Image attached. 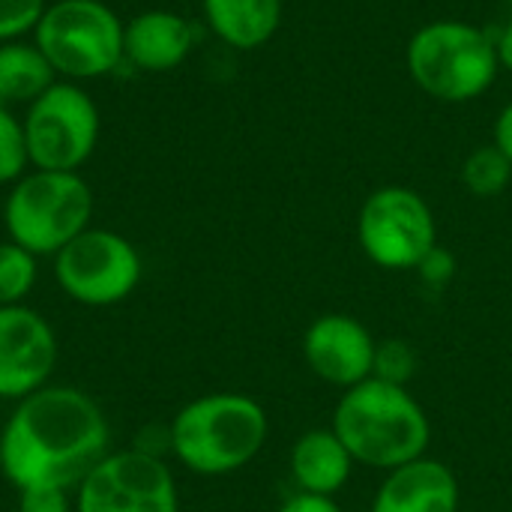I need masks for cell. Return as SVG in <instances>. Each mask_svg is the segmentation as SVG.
I'll use <instances>...</instances> for the list:
<instances>
[{"instance_id":"obj_26","label":"cell","mask_w":512,"mask_h":512,"mask_svg":"<svg viewBox=\"0 0 512 512\" xmlns=\"http://www.w3.org/2000/svg\"><path fill=\"white\" fill-rule=\"evenodd\" d=\"M495 144L507 153V159L512 162V102L504 105V111L495 120Z\"/></svg>"},{"instance_id":"obj_17","label":"cell","mask_w":512,"mask_h":512,"mask_svg":"<svg viewBox=\"0 0 512 512\" xmlns=\"http://www.w3.org/2000/svg\"><path fill=\"white\" fill-rule=\"evenodd\" d=\"M57 81L45 54L33 39H15L0 45V105H30Z\"/></svg>"},{"instance_id":"obj_22","label":"cell","mask_w":512,"mask_h":512,"mask_svg":"<svg viewBox=\"0 0 512 512\" xmlns=\"http://www.w3.org/2000/svg\"><path fill=\"white\" fill-rule=\"evenodd\" d=\"M48 0H0V45L33 33Z\"/></svg>"},{"instance_id":"obj_25","label":"cell","mask_w":512,"mask_h":512,"mask_svg":"<svg viewBox=\"0 0 512 512\" xmlns=\"http://www.w3.org/2000/svg\"><path fill=\"white\" fill-rule=\"evenodd\" d=\"M276 512H342L336 498H324V495H309V492H297L291 495Z\"/></svg>"},{"instance_id":"obj_4","label":"cell","mask_w":512,"mask_h":512,"mask_svg":"<svg viewBox=\"0 0 512 512\" xmlns=\"http://www.w3.org/2000/svg\"><path fill=\"white\" fill-rule=\"evenodd\" d=\"M96 198L81 171L30 168L3 201L6 237L36 258H54L93 225Z\"/></svg>"},{"instance_id":"obj_7","label":"cell","mask_w":512,"mask_h":512,"mask_svg":"<svg viewBox=\"0 0 512 512\" xmlns=\"http://www.w3.org/2000/svg\"><path fill=\"white\" fill-rule=\"evenodd\" d=\"M30 168L81 171L99 144V105L75 81H54L21 117Z\"/></svg>"},{"instance_id":"obj_10","label":"cell","mask_w":512,"mask_h":512,"mask_svg":"<svg viewBox=\"0 0 512 512\" xmlns=\"http://www.w3.org/2000/svg\"><path fill=\"white\" fill-rule=\"evenodd\" d=\"M72 495L75 512H180L171 468L141 447L108 453Z\"/></svg>"},{"instance_id":"obj_27","label":"cell","mask_w":512,"mask_h":512,"mask_svg":"<svg viewBox=\"0 0 512 512\" xmlns=\"http://www.w3.org/2000/svg\"><path fill=\"white\" fill-rule=\"evenodd\" d=\"M495 48H498V60H501V66H507L512 72V21L504 27V33H501V39L495 42Z\"/></svg>"},{"instance_id":"obj_3","label":"cell","mask_w":512,"mask_h":512,"mask_svg":"<svg viewBox=\"0 0 512 512\" xmlns=\"http://www.w3.org/2000/svg\"><path fill=\"white\" fill-rule=\"evenodd\" d=\"M270 420L246 393H204L186 402L168 426L171 456L201 477L246 468L267 444Z\"/></svg>"},{"instance_id":"obj_6","label":"cell","mask_w":512,"mask_h":512,"mask_svg":"<svg viewBox=\"0 0 512 512\" xmlns=\"http://www.w3.org/2000/svg\"><path fill=\"white\" fill-rule=\"evenodd\" d=\"M60 81H93L123 63V18L102 0H48L30 33Z\"/></svg>"},{"instance_id":"obj_23","label":"cell","mask_w":512,"mask_h":512,"mask_svg":"<svg viewBox=\"0 0 512 512\" xmlns=\"http://www.w3.org/2000/svg\"><path fill=\"white\" fill-rule=\"evenodd\" d=\"M18 512H75V495L60 486L18 489Z\"/></svg>"},{"instance_id":"obj_14","label":"cell","mask_w":512,"mask_h":512,"mask_svg":"<svg viewBox=\"0 0 512 512\" xmlns=\"http://www.w3.org/2000/svg\"><path fill=\"white\" fill-rule=\"evenodd\" d=\"M195 48V27L171 9H144L123 21V63L141 72H171Z\"/></svg>"},{"instance_id":"obj_24","label":"cell","mask_w":512,"mask_h":512,"mask_svg":"<svg viewBox=\"0 0 512 512\" xmlns=\"http://www.w3.org/2000/svg\"><path fill=\"white\" fill-rule=\"evenodd\" d=\"M417 273H420V279H423L426 288L444 291V288L453 282V276H456V255H453L450 249H444V246H435V249L417 264Z\"/></svg>"},{"instance_id":"obj_20","label":"cell","mask_w":512,"mask_h":512,"mask_svg":"<svg viewBox=\"0 0 512 512\" xmlns=\"http://www.w3.org/2000/svg\"><path fill=\"white\" fill-rule=\"evenodd\" d=\"M27 171H30V156H27L21 117L12 108L0 105V186H12Z\"/></svg>"},{"instance_id":"obj_12","label":"cell","mask_w":512,"mask_h":512,"mask_svg":"<svg viewBox=\"0 0 512 512\" xmlns=\"http://www.w3.org/2000/svg\"><path fill=\"white\" fill-rule=\"evenodd\" d=\"M375 336L363 321L345 312L318 315L303 333V360L315 378L330 387L351 390L372 378Z\"/></svg>"},{"instance_id":"obj_8","label":"cell","mask_w":512,"mask_h":512,"mask_svg":"<svg viewBox=\"0 0 512 512\" xmlns=\"http://www.w3.org/2000/svg\"><path fill=\"white\" fill-rule=\"evenodd\" d=\"M57 288L78 306L108 309L135 294L144 276V261L135 243L111 228L90 225L54 258Z\"/></svg>"},{"instance_id":"obj_11","label":"cell","mask_w":512,"mask_h":512,"mask_svg":"<svg viewBox=\"0 0 512 512\" xmlns=\"http://www.w3.org/2000/svg\"><path fill=\"white\" fill-rule=\"evenodd\" d=\"M57 366V333L30 306L0 309V399L21 402L42 390Z\"/></svg>"},{"instance_id":"obj_2","label":"cell","mask_w":512,"mask_h":512,"mask_svg":"<svg viewBox=\"0 0 512 512\" xmlns=\"http://www.w3.org/2000/svg\"><path fill=\"white\" fill-rule=\"evenodd\" d=\"M330 429L339 435L357 465L393 471L429 450L432 426L408 387L378 378L342 390Z\"/></svg>"},{"instance_id":"obj_1","label":"cell","mask_w":512,"mask_h":512,"mask_svg":"<svg viewBox=\"0 0 512 512\" xmlns=\"http://www.w3.org/2000/svg\"><path fill=\"white\" fill-rule=\"evenodd\" d=\"M111 429L102 408L78 387H54L15 402L0 429V471L15 489L75 486L111 450Z\"/></svg>"},{"instance_id":"obj_16","label":"cell","mask_w":512,"mask_h":512,"mask_svg":"<svg viewBox=\"0 0 512 512\" xmlns=\"http://www.w3.org/2000/svg\"><path fill=\"white\" fill-rule=\"evenodd\" d=\"M201 6L207 27L237 51L261 48L282 21V0H201Z\"/></svg>"},{"instance_id":"obj_18","label":"cell","mask_w":512,"mask_h":512,"mask_svg":"<svg viewBox=\"0 0 512 512\" xmlns=\"http://www.w3.org/2000/svg\"><path fill=\"white\" fill-rule=\"evenodd\" d=\"M512 180V162L498 144L477 147L462 165V183L477 198H498Z\"/></svg>"},{"instance_id":"obj_9","label":"cell","mask_w":512,"mask_h":512,"mask_svg":"<svg viewBox=\"0 0 512 512\" xmlns=\"http://www.w3.org/2000/svg\"><path fill=\"white\" fill-rule=\"evenodd\" d=\"M357 240L375 267L417 270V264L438 246L435 213L414 189L381 186L360 207Z\"/></svg>"},{"instance_id":"obj_19","label":"cell","mask_w":512,"mask_h":512,"mask_svg":"<svg viewBox=\"0 0 512 512\" xmlns=\"http://www.w3.org/2000/svg\"><path fill=\"white\" fill-rule=\"evenodd\" d=\"M39 276V258L9 237L0 240V309L21 306Z\"/></svg>"},{"instance_id":"obj_15","label":"cell","mask_w":512,"mask_h":512,"mask_svg":"<svg viewBox=\"0 0 512 512\" xmlns=\"http://www.w3.org/2000/svg\"><path fill=\"white\" fill-rule=\"evenodd\" d=\"M291 480L300 492L336 498L351 480L354 459L333 429H309L291 447Z\"/></svg>"},{"instance_id":"obj_13","label":"cell","mask_w":512,"mask_h":512,"mask_svg":"<svg viewBox=\"0 0 512 512\" xmlns=\"http://www.w3.org/2000/svg\"><path fill=\"white\" fill-rule=\"evenodd\" d=\"M462 492L456 474L429 456L387 471L369 512H459Z\"/></svg>"},{"instance_id":"obj_21","label":"cell","mask_w":512,"mask_h":512,"mask_svg":"<svg viewBox=\"0 0 512 512\" xmlns=\"http://www.w3.org/2000/svg\"><path fill=\"white\" fill-rule=\"evenodd\" d=\"M420 369V357L408 339H384L375 345V363H372V378L408 387Z\"/></svg>"},{"instance_id":"obj_5","label":"cell","mask_w":512,"mask_h":512,"mask_svg":"<svg viewBox=\"0 0 512 512\" xmlns=\"http://www.w3.org/2000/svg\"><path fill=\"white\" fill-rule=\"evenodd\" d=\"M408 72L414 84L441 102H471L498 78V48L486 30L468 21H432L408 42Z\"/></svg>"}]
</instances>
